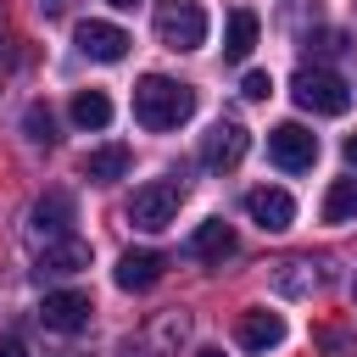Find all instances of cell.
<instances>
[{"label": "cell", "instance_id": "obj_1", "mask_svg": "<svg viewBox=\"0 0 357 357\" xmlns=\"http://www.w3.org/2000/svg\"><path fill=\"white\" fill-rule=\"evenodd\" d=\"M195 112V89L190 84H178V78H167V73H145L139 84H134V117L145 123V128H178L184 117Z\"/></svg>", "mask_w": 357, "mask_h": 357}, {"label": "cell", "instance_id": "obj_10", "mask_svg": "<svg viewBox=\"0 0 357 357\" xmlns=\"http://www.w3.org/2000/svg\"><path fill=\"white\" fill-rule=\"evenodd\" d=\"M184 329H190V318H184V312H167V318H156L145 335H134V340L123 346V357H167V351L184 340Z\"/></svg>", "mask_w": 357, "mask_h": 357}, {"label": "cell", "instance_id": "obj_6", "mask_svg": "<svg viewBox=\"0 0 357 357\" xmlns=\"http://www.w3.org/2000/svg\"><path fill=\"white\" fill-rule=\"evenodd\" d=\"M245 145H251V134H245L234 117H218V123L206 128V139H201V162H206L212 173H229V167L245 156Z\"/></svg>", "mask_w": 357, "mask_h": 357}, {"label": "cell", "instance_id": "obj_22", "mask_svg": "<svg viewBox=\"0 0 357 357\" xmlns=\"http://www.w3.org/2000/svg\"><path fill=\"white\" fill-rule=\"evenodd\" d=\"M240 95H245V100H268V95H273V78H268V73H245Z\"/></svg>", "mask_w": 357, "mask_h": 357}, {"label": "cell", "instance_id": "obj_9", "mask_svg": "<svg viewBox=\"0 0 357 357\" xmlns=\"http://www.w3.org/2000/svg\"><path fill=\"white\" fill-rule=\"evenodd\" d=\"M245 212H251V223H257V229H268V234H279V229H290V223H296V201H290L284 190H273V184L251 190V195H245Z\"/></svg>", "mask_w": 357, "mask_h": 357}, {"label": "cell", "instance_id": "obj_14", "mask_svg": "<svg viewBox=\"0 0 357 357\" xmlns=\"http://www.w3.org/2000/svg\"><path fill=\"white\" fill-rule=\"evenodd\" d=\"M273 284H279V296H312L324 284V273H318L312 257H290V262L273 268Z\"/></svg>", "mask_w": 357, "mask_h": 357}, {"label": "cell", "instance_id": "obj_15", "mask_svg": "<svg viewBox=\"0 0 357 357\" xmlns=\"http://www.w3.org/2000/svg\"><path fill=\"white\" fill-rule=\"evenodd\" d=\"M190 251H195L201 262H223V257H234V229H229L223 218H212V223H201V229L190 234Z\"/></svg>", "mask_w": 357, "mask_h": 357}, {"label": "cell", "instance_id": "obj_23", "mask_svg": "<svg viewBox=\"0 0 357 357\" xmlns=\"http://www.w3.org/2000/svg\"><path fill=\"white\" fill-rule=\"evenodd\" d=\"M0 357H28V346L17 335H0Z\"/></svg>", "mask_w": 357, "mask_h": 357}, {"label": "cell", "instance_id": "obj_25", "mask_svg": "<svg viewBox=\"0 0 357 357\" xmlns=\"http://www.w3.org/2000/svg\"><path fill=\"white\" fill-rule=\"evenodd\" d=\"M112 6H123V11H128V6H139V0H112Z\"/></svg>", "mask_w": 357, "mask_h": 357}, {"label": "cell", "instance_id": "obj_8", "mask_svg": "<svg viewBox=\"0 0 357 357\" xmlns=\"http://www.w3.org/2000/svg\"><path fill=\"white\" fill-rule=\"evenodd\" d=\"M78 50L89 56V61H123L128 56V33L117 28V22H100V17H89V22H78Z\"/></svg>", "mask_w": 357, "mask_h": 357}, {"label": "cell", "instance_id": "obj_2", "mask_svg": "<svg viewBox=\"0 0 357 357\" xmlns=\"http://www.w3.org/2000/svg\"><path fill=\"white\" fill-rule=\"evenodd\" d=\"M290 95H296L301 112H318V117H340L351 106V84L340 73H329V67H301L290 78Z\"/></svg>", "mask_w": 357, "mask_h": 357}, {"label": "cell", "instance_id": "obj_24", "mask_svg": "<svg viewBox=\"0 0 357 357\" xmlns=\"http://www.w3.org/2000/svg\"><path fill=\"white\" fill-rule=\"evenodd\" d=\"M346 162H351V167H357V134H351V139H346Z\"/></svg>", "mask_w": 357, "mask_h": 357}, {"label": "cell", "instance_id": "obj_11", "mask_svg": "<svg viewBox=\"0 0 357 357\" xmlns=\"http://www.w3.org/2000/svg\"><path fill=\"white\" fill-rule=\"evenodd\" d=\"M234 335H240L245 351H273V346H284V318L268 312V307H251V312H240Z\"/></svg>", "mask_w": 357, "mask_h": 357}, {"label": "cell", "instance_id": "obj_18", "mask_svg": "<svg viewBox=\"0 0 357 357\" xmlns=\"http://www.w3.org/2000/svg\"><path fill=\"white\" fill-rule=\"evenodd\" d=\"M78 268H89V245L73 240V234L45 245V257H39V273H78Z\"/></svg>", "mask_w": 357, "mask_h": 357}, {"label": "cell", "instance_id": "obj_12", "mask_svg": "<svg viewBox=\"0 0 357 357\" xmlns=\"http://www.w3.org/2000/svg\"><path fill=\"white\" fill-rule=\"evenodd\" d=\"M67 229H73V195L67 190L39 195L33 201V234H45V245H56V240H67Z\"/></svg>", "mask_w": 357, "mask_h": 357}, {"label": "cell", "instance_id": "obj_4", "mask_svg": "<svg viewBox=\"0 0 357 357\" xmlns=\"http://www.w3.org/2000/svg\"><path fill=\"white\" fill-rule=\"evenodd\" d=\"M178 201H184V184H178V178H151V184H139V190H134V201H128V223L156 234V229H167V223H173Z\"/></svg>", "mask_w": 357, "mask_h": 357}, {"label": "cell", "instance_id": "obj_13", "mask_svg": "<svg viewBox=\"0 0 357 357\" xmlns=\"http://www.w3.org/2000/svg\"><path fill=\"white\" fill-rule=\"evenodd\" d=\"M162 251H123L117 257V284L123 290H151L156 279H162Z\"/></svg>", "mask_w": 357, "mask_h": 357}, {"label": "cell", "instance_id": "obj_17", "mask_svg": "<svg viewBox=\"0 0 357 357\" xmlns=\"http://www.w3.org/2000/svg\"><path fill=\"white\" fill-rule=\"evenodd\" d=\"M128 145H100V151H89L84 156V178H95V184H112V178H123L128 173Z\"/></svg>", "mask_w": 357, "mask_h": 357}, {"label": "cell", "instance_id": "obj_16", "mask_svg": "<svg viewBox=\"0 0 357 357\" xmlns=\"http://www.w3.org/2000/svg\"><path fill=\"white\" fill-rule=\"evenodd\" d=\"M251 45H257V11H229V28H223V56L229 61H245L251 56Z\"/></svg>", "mask_w": 357, "mask_h": 357}, {"label": "cell", "instance_id": "obj_26", "mask_svg": "<svg viewBox=\"0 0 357 357\" xmlns=\"http://www.w3.org/2000/svg\"><path fill=\"white\" fill-rule=\"evenodd\" d=\"M195 357H223V351H195Z\"/></svg>", "mask_w": 357, "mask_h": 357}, {"label": "cell", "instance_id": "obj_21", "mask_svg": "<svg viewBox=\"0 0 357 357\" xmlns=\"http://www.w3.org/2000/svg\"><path fill=\"white\" fill-rule=\"evenodd\" d=\"M22 128H28V139H33V145H50V139H56V128H50V112H45V106H28Z\"/></svg>", "mask_w": 357, "mask_h": 357}, {"label": "cell", "instance_id": "obj_7", "mask_svg": "<svg viewBox=\"0 0 357 357\" xmlns=\"http://www.w3.org/2000/svg\"><path fill=\"white\" fill-rule=\"evenodd\" d=\"M89 296L84 290H50L45 296V307H39V318H45V329H56V335H78L84 324H89Z\"/></svg>", "mask_w": 357, "mask_h": 357}, {"label": "cell", "instance_id": "obj_19", "mask_svg": "<svg viewBox=\"0 0 357 357\" xmlns=\"http://www.w3.org/2000/svg\"><path fill=\"white\" fill-rule=\"evenodd\" d=\"M73 123H78V128H106V123H112L106 89H78V95H73Z\"/></svg>", "mask_w": 357, "mask_h": 357}, {"label": "cell", "instance_id": "obj_3", "mask_svg": "<svg viewBox=\"0 0 357 357\" xmlns=\"http://www.w3.org/2000/svg\"><path fill=\"white\" fill-rule=\"evenodd\" d=\"M156 39L167 50H201L206 45V11H201V0H156Z\"/></svg>", "mask_w": 357, "mask_h": 357}, {"label": "cell", "instance_id": "obj_5", "mask_svg": "<svg viewBox=\"0 0 357 357\" xmlns=\"http://www.w3.org/2000/svg\"><path fill=\"white\" fill-rule=\"evenodd\" d=\"M268 156L284 173H307L318 162V134L301 128V123H279V128H268Z\"/></svg>", "mask_w": 357, "mask_h": 357}, {"label": "cell", "instance_id": "obj_20", "mask_svg": "<svg viewBox=\"0 0 357 357\" xmlns=\"http://www.w3.org/2000/svg\"><path fill=\"white\" fill-rule=\"evenodd\" d=\"M357 218V178H335L324 195V223H351Z\"/></svg>", "mask_w": 357, "mask_h": 357}]
</instances>
